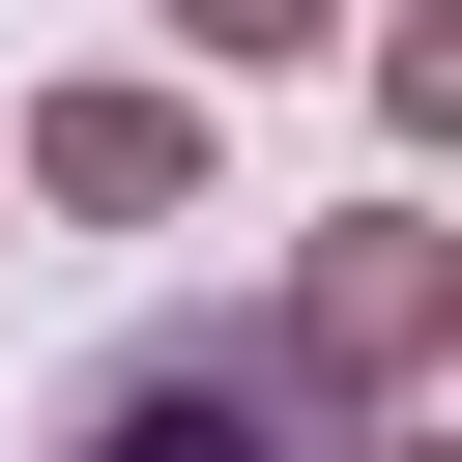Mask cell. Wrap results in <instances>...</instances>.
I'll return each instance as SVG.
<instances>
[{
  "mask_svg": "<svg viewBox=\"0 0 462 462\" xmlns=\"http://www.w3.org/2000/svg\"><path fill=\"white\" fill-rule=\"evenodd\" d=\"M433 346H462V231H433V202H318V231H289V289H260V375H289V404H346V433H404V404H433Z\"/></svg>",
  "mask_w": 462,
  "mask_h": 462,
  "instance_id": "6da1fadb",
  "label": "cell"
},
{
  "mask_svg": "<svg viewBox=\"0 0 462 462\" xmlns=\"http://www.w3.org/2000/svg\"><path fill=\"white\" fill-rule=\"evenodd\" d=\"M58 462H346V404H289L260 318H144V346H87Z\"/></svg>",
  "mask_w": 462,
  "mask_h": 462,
  "instance_id": "7a4b0ae2",
  "label": "cell"
},
{
  "mask_svg": "<svg viewBox=\"0 0 462 462\" xmlns=\"http://www.w3.org/2000/svg\"><path fill=\"white\" fill-rule=\"evenodd\" d=\"M29 173H58L87 231H173V202H202V87H58V116H29Z\"/></svg>",
  "mask_w": 462,
  "mask_h": 462,
  "instance_id": "3957f363",
  "label": "cell"
},
{
  "mask_svg": "<svg viewBox=\"0 0 462 462\" xmlns=\"http://www.w3.org/2000/svg\"><path fill=\"white\" fill-rule=\"evenodd\" d=\"M144 29H173V58H202V87H260V58H318V29H346V0H144Z\"/></svg>",
  "mask_w": 462,
  "mask_h": 462,
  "instance_id": "277c9868",
  "label": "cell"
}]
</instances>
